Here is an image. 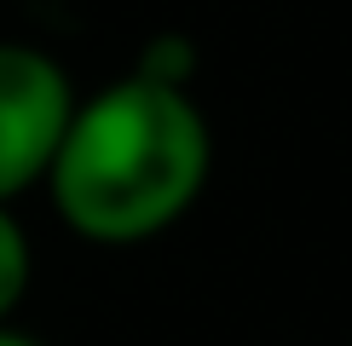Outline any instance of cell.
<instances>
[{
	"label": "cell",
	"mask_w": 352,
	"mask_h": 346,
	"mask_svg": "<svg viewBox=\"0 0 352 346\" xmlns=\"http://www.w3.org/2000/svg\"><path fill=\"white\" fill-rule=\"evenodd\" d=\"M133 76L156 81V86H179V93H190V76H197V41L179 35V29H162V35H151V41L139 47Z\"/></svg>",
	"instance_id": "obj_4"
},
{
	"label": "cell",
	"mask_w": 352,
	"mask_h": 346,
	"mask_svg": "<svg viewBox=\"0 0 352 346\" xmlns=\"http://www.w3.org/2000/svg\"><path fill=\"white\" fill-rule=\"evenodd\" d=\"M29 277H35V249H29V231L12 208H0V329L12 323V312L23 306Z\"/></svg>",
	"instance_id": "obj_3"
},
{
	"label": "cell",
	"mask_w": 352,
	"mask_h": 346,
	"mask_svg": "<svg viewBox=\"0 0 352 346\" xmlns=\"http://www.w3.org/2000/svg\"><path fill=\"white\" fill-rule=\"evenodd\" d=\"M0 346H41V341H35V335H23V329H12V323H6V329H0Z\"/></svg>",
	"instance_id": "obj_5"
},
{
	"label": "cell",
	"mask_w": 352,
	"mask_h": 346,
	"mask_svg": "<svg viewBox=\"0 0 352 346\" xmlns=\"http://www.w3.org/2000/svg\"><path fill=\"white\" fill-rule=\"evenodd\" d=\"M69 115L76 86L64 64L29 41H0V208L47 185Z\"/></svg>",
	"instance_id": "obj_2"
},
{
	"label": "cell",
	"mask_w": 352,
	"mask_h": 346,
	"mask_svg": "<svg viewBox=\"0 0 352 346\" xmlns=\"http://www.w3.org/2000/svg\"><path fill=\"white\" fill-rule=\"evenodd\" d=\"M214 168L208 115L179 86L122 76L76 98L52 156L47 196L76 237L98 249L151 242L197 208Z\"/></svg>",
	"instance_id": "obj_1"
}]
</instances>
